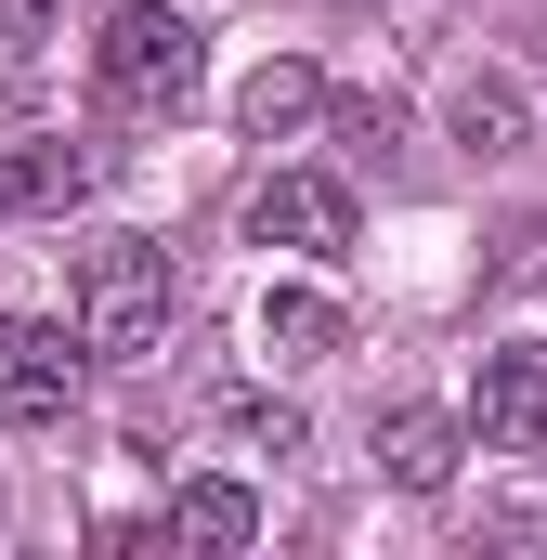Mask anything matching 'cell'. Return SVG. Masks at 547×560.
Instances as JSON below:
<instances>
[{
  "label": "cell",
  "instance_id": "1",
  "mask_svg": "<svg viewBox=\"0 0 547 560\" xmlns=\"http://www.w3.org/2000/svg\"><path fill=\"white\" fill-rule=\"evenodd\" d=\"M92 92H105L118 118H183V105L209 92V39H196V13L131 0V13L92 39Z\"/></svg>",
  "mask_w": 547,
  "mask_h": 560
},
{
  "label": "cell",
  "instance_id": "2",
  "mask_svg": "<svg viewBox=\"0 0 547 560\" xmlns=\"http://www.w3.org/2000/svg\"><path fill=\"white\" fill-rule=\"evenodd\" d=\"M66 313H79L92 365H143V352L170 339V248H143V235H105V248H79V275H66Z\"/></svg>",
  "mask_w": 547,
  "mask_h": 560
},
{
  "label": "cell",
  "instance_id": "3",
  "mask_svg": "<svg viewBox=\"0 0 547 560\" xmlns=\"http://www.w3.org/2000/svg\"><path fill=\"white\" fill-rule=\"evenodd\" d=\"M79 378H92L79 313H0V418L13 430H53L79 405Z\"/></svg>",
  "mask_w": 547,
  "mask_h": 560
},
{
  "label": "cell",
  "instance_id": "4",
  "mask_svg": "<svg viewBox=\"0 0 547 560\" xmlns=\"http://www.w3.org/2000/svg\"><path fill=\"white\" fill-rule=\"evenodd\" d=\"M248 248L339 261V248H352V183H339V170H261V183H248Z\"/></svg>",
  "mask_w": 547,
  "mask_h": 560
},
{
  "label": "cell",
  "instance_id": "5",
  "mask_svg": "<svg viewBox=\"0 0 547 560\" xmlns=\"http://www.w3.org/2000/svg\"><path fill=\"white\" fill-rule=\"evenodd\" d=\"M469 443L482 456H535L547 443V339H496L469 365Z\"/></svg>",
  "mask_w": 547,
  "mask_h": 560
},
{
  "label": "cell",
  "instance_id": "6",
  "mask_svg": "<svg viewBox=\"0 0 547 560\" xmlns=\"http://www.w3.org/2000/svg\"><path fill=\"white\" fill-rule=\"evenodd\" d=\"M456 456H482V443H469V418H443V405H392L379 418V482L392 495H443Z\"/></svg>",
  "mask_w": 547,
  "mask_h": 560
},
{
  "label": "cell",
  "instance_id": "7",
  "mask_svg": "<svg viewBox=\"0 0 547 560\" xmlns=\"http://www.w3.org/2000/svg\"><path fill=\"white\" fill-rule=\"evenodd\" d=\"M79 196H92V143H66V131H26V143H0V209L53 222V209H79Z\"/></svg>",
  "mask_w": 547,
  "mask_h": 560
},
{
  "label": "cell",
  "instance_id": "8",
  "mask_svg": "<svg viewBox=\"0 0 547 560\" xmlns=\"http://www.w3.org/2000/svg\"><path fill=\"white\" fill-rule=\"evenodd\" d=\"M313 118H326V79H313L300 52H274V66L235 79V131H248V143H300Z\"/></svg>",
  "mask_w": 547,
  "mask_h": 560
},
{
  "label": "cell",
  "instance_id": "9",
  "mask_svg": "<svg viewBox=\"0 0 547 560\" xmlns=\"http://www.w3.org/2000/svg\"><path fill=\"white\" fill-rule=\"evenodd\" d=\"M248 535H261V495H248L235 469H209V482H183V495H170V548H196V560H235Z\"/></svg>",
  "mask_w": 547,
  "mask_h": 560
},
{
  "label": "cell",
  "instance_id": "10",
  "mask_svg": "<svg viewBox=\"0 0 547 560\" xmlns=\"http://www.w3.org/2000/svg\"><path fill=\"white\" fill-rule=\"evenodd\" d=\"M443 131L469 143V156H522V143H535V105H522V79H496V66H482V79H456Z\"/></svg>",
  "mask_w": 547,
  "mask_h": 560
},
{
  "label": "cell",
  "instance_id": "11",
  "mask_svg": "<svg viewBox=\"0 0 547 560\" xmlns=\"http://www.w3.org/2000/svg\"><path fill=\"white\" fill-rule=\"evenodd\" d=\"M261 352H274V365L339 352V300H326V287H261Z\"/></svg>",
  "mask_w": 547,
  "mask_h": 560
},
{
  "label": "cell",
  "instance_id": "12",
  "mask_svg": "<svg viewBox=\"0 0 547 560\" xmlns=\"http://www.w3.org/2000/svg\"><path fill=\"white\" fill-rule=\"evenodd\" d=\"M235 443H248V456H300L313 430H300V405H274V392H248V405H235Z\"/></svg>",
  "mask_w": 547,
  "mask_h": 560
},
{
  "label": "cell",
  "instance_id": "13",
  "mask_svg": "<svg viewBox=\"0 0 547 560\" xmlns=\"http://www.w3.org/2000/svg\"><path fill=\"white\" fill-rule=\"evenodd\" d=\"M53 13H66V0H0V39H13V52H26V39H39V26H53Z\"/></svg>",
  "mask_w": 547,
  "mask_h": 560
},
{
  "label": "cell",
  "instance_id": "14",
  "mask_svg": "<svg viewBox=\"0 0 547 560\" xmlns=\"http://www.w3.org/2000/svg\"><path fill=\"white\" fill-rule=\"evenodd\" d=\"M0 535H13V509H0Z\"/></svg>",
  "mask_w": 547,
  "mask_h": 560
}]
</instances>
